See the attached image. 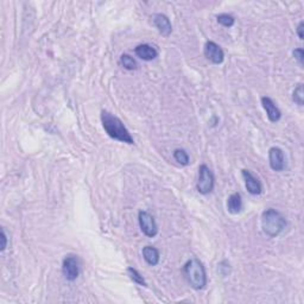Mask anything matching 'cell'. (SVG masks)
Here are the masks:
<instances>
[{
    "label": "cell",
    "instance_id": "19",
    "mask_svg": "<svg viewBox=\"0 0 304 304\" xmlns=\"http://www.w3.org/2000/svg\"><path fill=\"white\" fill-rule=\"evenodd\" d=\"M128 273H129L130 278L133 280L134 283H137L138 285L146 286L145 279L143 278V276H141V274H140L139 272H138V271L135 270V268H133V267H129V268H128Z\"/></svg>",
    "mask_w": 304,
    "mask_h": 304
},
{
    "label": "cell",
    "instance_id": "6",
    "mask_svg": "<svg viewBox=\"0 0 304 304\" xmlns=\"http://www.w3.org/2000/svg\"><path fill=\"white\" fill-rule=\"evenodd\" d=\"M62 272H63L64 278L69 282H73L79 277L80 274V262L79 258L76 256H67L63 259L62 264Z\"/></svg>",
    "mask_w": 304,
    "mask_h": 304
},
{
    "label": "cell",
    "instance_id": "1",
    "mask_svg": "<svg viewBox=\"0 0 304 304\" xmlns=\"http://www.w3.org/2000/svg\"><path fill=\"white\" fill-rule=\"evenodd\" d=\"M101 123L106 133L110 135L112 139L130 144V145L134 144L133 138H132L129 130L125 128V125H124L122 120L114 116V114L104 110L101 112Z\"/></svg>",
    "mask_w": 304,
    "mask_h": 304
},
{
    "label": "cell",
    "instance_id": "12",
    "mask_svg": "<svg viewBox=\"0 0 304 304\" xmlns=\"http://www.w3.org/2000/svg\"><path fill=\"white\" fill-rule=\"evenodd\" d=\"M134 52L143 61H152L158 56L157 50L150 44H140V45L135 46Z\"/></svg>",
    "mask_w": 304,
    "mask_h": 304
},
{
    "label": "cell",
    "instance_id": "15",
    "mask_svg": "<svg viewBox=\"0 0 304 304\" xmlns=\"http://www.w3.org/2000/svg\"><path fill=\"white\" fill-rule=\"evenodd\" d=\"M174 158H175V161L177 162V163L183 165V167H185V165L189 164L188 153L182 149H176L175 151H174Z\"/></svg>",
    "mask_w": 304,
    "mask_h": 304
},
{
    "label": "cell",
    "instance_id": "5",
    "mask_svg": "<svg viewBox=\"0 0 304 304\" xmlns=\"http://www.w3.org/2000/svg\"><path fill=\"white\" fill-rule=\"evenodd\" d=\"M138 221H139L141 232H143L146 237L153 238L157 235L158 233L157 223H156L155 217H153L149 212L140 211L139 214H138Z\"/></svg>",
    "mask_w": 304,
    "mask_h": 304
},
{
    "label": "cell",
    "instance_id": "20",
    "mask_svg": "<svg viewBox=\"0 0 304 304\" xmlns=\"http://www.w3.org/2000/svg\"><path fill=\"white\" fill-rule=\"evenodd\" d=\"M294 57L296 58L297 62L301 64V66H303V63H304V50L301 49V48L294 50Z\"/></svg>",
    "mask_w": 304,
    "mask_h": 304
},
{
    "label": "cell",
    "instance_id": "3",
    "mask_svg": "<svg viewBox=\"0 0 304 304\" xmlns=\"http://www.w3.org/2000/svg\"><path fill=\"white\" fill-rule=\"evenodd\" d=\"M184 276L195 290H201L207 284V274L205 266L197 259H190L184 265Z\"/></svg>",
    "mask_w": 304,
    "mask_h": 304
},
{
    "label": "cell",
    "instance_id": "18",
    "mask_svg": "<svg viewBox=\"0 0 304 304\" xmlns=\"http://www.w3.org/2000/svg\"><path fill=\"white\" fill-rule=\"evenodd\" d=\"M120 63L123 64V67L128 70H134L137 68V62L133 57H131L130 55L124 54L120 57Z\"/></svg>",
    "mask_w": 304,
    "mask_h": 304
},
{
    "label": "cell",
    "instance_id": "21",
    "mask_svg": "<svg viewBox=\"0 0 304 304\" xmlns=\"http://www.w3.org/2000/svg\"><path fill=\"white\" fill-rule=\"evenodd\" d=\"M7 247V235L4 228H1V246H0V251L4 252Z\"/></svg>",
    "mask_w": 304,
    "mask_h": 304
},
{
    "label": "cell",
    "instance_id": "9",
    "mask_svg": "<svg viewBox=\"0 0 304 304\" xmlns=\"http://www.w3.org/2000/svg\"><path fill=\"white\" fill-rule=\"evenodd\" d=\"M261 105H262V107H264L265 112H266L268 120H270L271 123L279 122L280 118H282V113H280L279 108L274 105L272 99H270L268 96H262Z\"/></svg>",
    "mask_w": 304,
    "mask_h": 304
},
{
    "label": "cell",
    "instance_id": "16",
    "mask_svg": "<svg viewBox=\"0 0 304 304\" xmlns=\"http://www.w3.org/2000/svg\"><path fill=\"white\" fill-rule=\"evenodd\" d=\"M292 100H294L298 106L304 105V89L302 84L297 85V87L295 88L294 93H292Z\"/></svg>",
    "mask_w": 304,
    "mask_h": 304
},
{
    "label": "cell",
    "instance_id": "8",
    "mask_svg": "<svg viewBox=\"0 0 304 304\" xmlns=\"http://www.w3.org/2000/svg\"><path fill=\"white\" fill-rule=\"evenodd\" d=\"M268 163L271 169L274 171H283L285 168L284 152L279 147H271L268 150Z\"/></svg>",
    "mask_w": 304,
    "mask_h": 304
},
{
    "label": "cell",
    "instance_id": "22",
    "mask_svg": "<svg viewBox=\"0 0 304 304\" xmlns=\"http://www.w3.org/2000/svg\"><path fill=\"white\" fill-rule=\"evenodd\" d=\"M303 28H304V23L301 22L300 24H298L297 26V35L298 37H300V40H303L304 36H303Z\"/></svg>",
    "mask_w": 304,
    "mask_h": 304
},
{
    "label": "cell",
    "instance_id": "4",
    "mask_svg": "<svg viewBox=\"0 0 304 304\" xmlns=\"http://www.w3.org/2000/svg\"><path fill=\"white\" fill-rule=\"evenodd\" d=\"M215 178L212 171L206 164H202L199 168V179H197L196 188L197 191L202 195H207L212 193L214 189Z\"/></svg>",
    "mask_w": 304,
    "mask_h": 304
},
{
    "label": "cell",
    "instance_id": "10",
    "mask_svg": "<svg viewBox=\"0 0 304 304\" xmlns=\"http://www.w3.org/2000/svg\"><path fill=\"white\" fill-rule=\"evenodd\" d=\"M243 177L245 179V185H246V189L249 190L250 194L259 195L261 193L262 190L261 183L259 182V179L257 178V177H255L252 174H251V171L244 169Z\"/></svg>",
    "mask_w": 304,
    "mask_h": 304
},
{
    "label": "cell",
    "instance_id": "14",
    "mask_svg": "<svg viewBox=\"0 0 304 304\" xmlns=\"http://www.w3.org/2000/svg\"><path fill=\"white\" fill-rule=\"evenodd\" d=\"M143 257L145 261L151 266H156L159 262V252L156 247L145 246L143 249Z\"/></svg>",
    "mask_w": 304,
    "mask_h": 304
},
{
    "label": "cell",
    "instance_id": "11",
    "mask_svg": "<svg viewBox=\"0 0 304 304\" xmlns=\"http://www.w3.org/2000/svg\"><path fill=\"white\" fill-rule=\"evenodd\" d=\"M153 24L157 28L159 34L163 35L165 37L170 36L171 32H173V26H171L170 20L167 16H164V14H155V16H153Z\"/></svg>",
    "mask_w": 304,
    "mask_h": 304
},
{
    "label": "cell",
    "instance_id": "2",
    "mask_svg": "<svg viewBox=\"0 0 304 304\" xmlns=\"http://www.w3.org/2000/svg\"><path fill=\"white\" fill-rule=\"evenodd\" d=\"M286 220L276 209L268 208L261 214V229L267 237L276 238L284 231Z\"/></svg>",
    "mask_w": 304,
    "mask_h": 304
},
{
    "label": "cell",
    "instance_id": "17",
    "mask_svg": "<svg viewBox=\"0 0 304 304\" xmlns=\"http://www.w3.org/2000/svg\"><path fill=\"white\" fill-rule=\"evenodd\" d=\"M217 23H219L220 25L225 26V28H232L235 23L234 17H232L231 14H227V13L219 14V16L217 17Z\"/></svg>",
    "mask_w": 304,
    "mask_h": 304
},
{
    "label": "cell",
    "instance_id": "13",
    "mask_svg": "<svg viewBox=\"0 0 304 304\" xmlns=\"http://www.w3.org/2000/svg\"><path fill=\"white\" fill-rule=\"evenodd\" d=\"M227 209L231 214H239L243 211V200H241V195L239 193L232 194L227 201Z\"/></svg>",
    "mask_w": 304,
    "mask_h": 304
},
{
    "label": "cell",
    "instance_id": "7",
    "mask_svg": "<svg viewBox=\"0 0 304 304\" xmlns=\"http://www.w3.org/2000/svg\"><path fill=\"white\" fill-rule=\"evenodd\" d=\"M203 52H205L206 58L214 64H221L223 60H225V52H223V50L221 49L219 44L212 42V41H208V42L206 43Z\"/></svg>",
    "mask_w": 304,
    "mask_h": 304
}]
</instances>
